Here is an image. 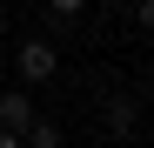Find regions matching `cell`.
Wrapping results in <instances>:
<instances>
[{
    "mask_svg": "<svg viewBox=\"0 0 154 148\" xmlns=\"http://www.w3.org/2000/svg\"><path fill=\"white\" fill-rule=\"evenodd\" d=\"M34 101H27V88H7V94H0V128H7V135H27L34 128Z\"/></svg>",
    "mask_w": 154,
    "mask_h": 148,
    "instance_id": "cell-1",
    "label": "cell"
},
{
    "mask_svg": "<svg viewBox=\"0 0 154 148\" xmlns=\"http://www.w3.org/2000/svg\"><path fill=\"white\" fill-rule=\"evenodd\" d=\"M20 81H47V74H54L60 67V54H54V47H47V40H27V47H20Z\"/></svg>",
    "mask_w": 154,
    "mask_h": 148,
    "instance_id": "cell-2",
    "label": "cell"
},
{
    "mask_svg": "<svg viewBox=\"0 0 154 148\" xmlns=\"http://www.w3.org/2000/svg\"><path fill=\"white\" fill-rule=\"evenodd\" d=\"M20 148H60V128L54 121H34V128L20 135Z\"/></svg>",
    "mask_w": 154,
    "mask_h": 148,
    "instance_id": "cell-3",
    "label": "cell"
},
{
    "mask_svg": "<svg viewBox=\"0 0 154 148\" xmlns=\"http://www.w3.org/2000/svg\"><path fill=\"white\" fill-rule=\"evenodd\" d=\"M107 128H114V135L134 128V101H114V108H107Z\"/></svg>",
    "mask_w": 154,
    "mask_h": 148,
    "instance_id": "cell-4",
    "label": "cell"
},
{
    "mask_svg": "<svg viewBox=\"0 0 154 148\" xmlns=\"http://www.w3.org/2000/svg\"><path fill=\"white\" fill-rule=\"evenodd\" d=\"M47 7H54V14L67 20V14H81V7H87V0H47Z\"/></svg>",
    "mask_w": 154,
    "mask_h": 148,
    "instance_id": "cell-5",
    "label": "cell"
},
{
    "mask_svg": "<svg viewBox=\"0 0 154 148\" xmlns=\"http://www.w3.org/2000/svg\"><path fill=\"white\" fill-rule=\"evenodd\" d=\"M134 20H141V27L154 34V0H141V7H134Z\"/></svg>",
    "mask_w": 154,
    "mask_h": 148,
    "instance_id": "cell-6",
    "label": "cell"
},
{
    "mask_svg": "<svg viewBox=\"0 0 154 148\" xmlns=\"http://www.w3.org/2000/svg\"><path fill=\"white\" fill-rule=\"evenodd\" d=\"M0 148H20V135H7V128H0Z\"/></svg>",
    "mask_w": 154,
    "mask_h": 148,
    "instance_id": "cell-7",
    "label": "cell"
}]
</instances>
